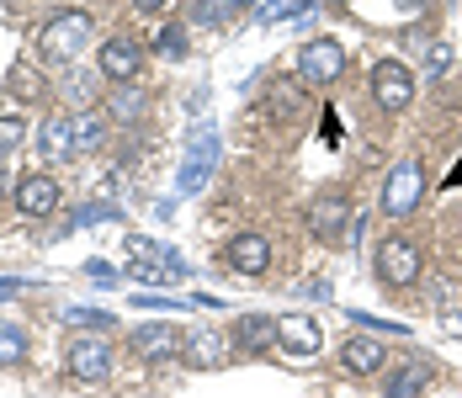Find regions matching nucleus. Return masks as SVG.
Masks as SVG:
<instances>
[{
    "label": "nucleus",
    "mask_w": 462,
    "mask_h": 398,
    "mask_svg": "<svg viewBox=\"0 0 462 398\" xmlns=\"http://www.w3.org/2000/svg\"><path fill=\"white\" fill-rule=\"evenodd\" d=\"M16 287H22L16 276H0V303H5V298H16Z\"/></svg>",
    "instance_id": "obj_30"
},
{
    "label": "nucleus",
    "mask_w": 462,
    "mask_h": 398,
    "mask_svg": "<svg viewBox=\"0 0 462 398\" xmlns=\"http://www.w3.org/2000/svg\"><path fill=\"white\" fill-rule=\"evenodd\" d=\"M134 351L143 361H171V356H181V329H171V324H143L134 329Z\"/></svg>",
    "instance_id": "obj_10"
},
{
    "label": "nucleus",
    "mask_w": 462,
    "mask_h": 398,
    "mask_svg": "<svg viewBox=\"0 0 462 398\" xmlns=\"http://www.w3.org/2000/svg\"><path fill=\"white\" fill-rule=\"evenodd\" d=\"M229 265L245 271V276H261L272 265V245L261 234H239V239H229Z\"/></svg>",
    "instance_id": "obj_12"
},
{
    "label": "nucleus",
    "mask_w": 462,
    "mask_h": 398,
    "mask_svg": "<svg viewBox=\"0 0 462 398\" xmlns=\"http://www.w3.org/2000/svg\"><path fill=\"white\" fill-rule=\"evenodd\" d=\"M372 101L383 106V112H404L410 101H415V75L404 69V64H372Z\"/></svg>",
    "instance_id": "obj_4"
},
{
    "label": "nucleus",
    "mask_w": 462,
    "mask_h": 398,
    "mask_svg": "<svg viewBox=\"0 0 462 398\" xmlns=\"http://www.w3.org/2000/svg\"><path fill=\"white\" fill-rule=\"evenodd\" d=\"M340 361H346V372H377L383 366V346L377 340H346Z\"/></svg>",
    "instance_id": "obj_18"
},
{
    "label": "nucleus",
    "mask_w": 462,
    "mask_h": 398,
    "mask_svg": "<svg viewBox=\"0 0 462 398\" xmlns=\"http://www.w3.org/2000/svg\"><path fill=\"white\" fill-rule=\"evenodd\" d=\"M22 361H27V329L0 324V366H22Z\"/></svg>",
    "instance_id": "obj_19"
},
{
    "label": "nucleus",
    "mask_w": 462,
    "mask_h": 398,
    "mask_svg": "<svg viewBox=\"0 0 462 398\" xmlns=\"http://www.w3.org/2000/svg\"><path fill=\"white\" fill-rule=\"evenodd\" d=\"M224 11H229L224 0H197V5H191V16H197V22H218Z\"/></svg>",
    "instance_id": "obj_27"
},
{
    "label": "nucleus",
    "mask_w": 462,
    "mask_h": 398,
    "mask_svg": "<svg viewBox=\"0 0 462 398\" xmlns=\"http://www.w3.org/2000/svg\"><path fill=\"white\" fill-rule=\"evenodd\" d=\"M272 340H277V319H266V313H245L234 324V346L239 351H266Z\"/></svg>",
    "instance_id": "obj_13"
},
{
    "label": "nucleus",
    "mask_w": 462,
    "mask_h": 398,
    "mask_svg": "<svg viewBox=\"0 0 462 398\" xmlns=\"http://www.w3.org/2000/svg\"><path fill=\"white\" fill-rule=\"evenodd\" d=\"M101 133H106L101 112H86V117L75 123V149H96V143H101Z\"/></svg>",
    "instance_id": "obj_21"
},
{
    "label": "nucleus",
    "mask_w": 462,
    "mask_h": 398,
    "mask_svg": "<svg viewBox=\"0 0 462 398\" xmlns=\"http://www.w3.org/2000/svg\"><path fill=\"white\" fill-rule=\"evenodd\" d=\"M134 5H139L143 16H154V11H165V5H171V0H134Z\"/></svg>",
    "instance_id": "obj_31"
},
{
    "label": "nucleus",
    "mask_w": 462,
    "mask_h": 398,
    "mask_svg": "<svg viewBox=\"0 0 462 398\" xmlns=\"http://www.w3.org/2000/svg\"><path fill=\"white\" fill-rule=\"evenodd\" d=\"M69 372H75L80 383H101V377L112 372V351H106L101 340H75V346H69Z\"/></svg>",
    "instance_id": "obj_11"
},
{
    "label": "nucleus",
    "mask_w": 462,
    "mask_h": 398,
    "mask_svg": "<svg viewBox=\"0 0 462 398\" xmlns=\"http://www.w3.org/2000/svg\"><path fill=\"white\" fill-rule=\"evenodd\" d=\"M96 64H101V75H106V80L134 86L143 53H139V43H128V38H106V43H101V53H96Z\"/></svg>",
    "instance_id": "obj_8"
},
{
    "label": "nucleus",
    "mask_w": 462,
    "mask_h": 398,
    "mask_svg": "<svg viewBox=\"0 0 462 398\" xmlns=\"http://www.w3.org/2000/svg\"><path fill=\"white\" fill-rule=\"evenodd\" d=\"M64 319L69 324H91V329H112V313H96V309H69Z\"/></svg>",
    "instance_id": "obj_25"
},
{
    "label": "nucleus",
    "mask_w": 462,
    "mask_h": 398,
    "mask_svg": "<svg viewBox=\"0 0 462 398\" xmlns=\"http://www.w3.org/2000/svg\"><path fill=\"white\" fill-rule=\"evenodd\" d=\"M86 276H96V282H117V265H106V261H86Z\"/></svg>",
    "instance_id": "obj_29"
},
{
    "label": "nucleus",
    "mask_w": 462,
    "mask_h": 398,
    "mask_svg": "<svg viewBox=\"0 0 462 398\" xmlns=\"http://www.w3.org/2000/svg\"><path fill=\"white\" fill-rule=\"evenodd\" d=\"M277 346L287 356H319L324 329L309 319V313H287V319H277Z\"/></svg>",
    "instance_id": "obj_7"
},
{
    "label": "nucleus",
    "mask_w": 462,
    "mask_h": 398,
    "mask_svg": "<svg viewBox=\"0 0 462 398\" xmlns=\"http://www.w3.org/2000/svg\"><path fill=\"white\" fill-rule=\"evenodd\" d=\"M447 69H452V48L430 43V48H425V75H447Z\"/></svg>",
    "instance_id": "obj_23"
},
{
    "label": "nucleus",
    "mask_w": 462,
    "mask_h": 398,
    "mask_svg": "<svg viewBox=\"0 0 462 398\" xmlns=\"http://www.w3.org/2000/svg\"><path fill=\"white\" fill-rule=\"evenodd\" d=\"M420 388H425V366H399L393 372V383H388V398H420Z\"/></svg>",
    "instance_id": "obj_20"
},
{
    "label": "nucleus",
    "mask_w": 462,
    "mask_h": 398,
    "mask_svg": "<svg viewBox=\"0 0 462 398\" xmlns=\"http://www.w3.org/2000/svg\"><path fill=\"white\" fill-rule=\"evenodd\" d=\"M22 138H27V123H22V117H0V154L16 149Z\"/></svg>",
    "instance_id": "obj_24"
},
{
    "label": "nucleus",
    "mask_w": 462,
    "mask_h": 398,
    "mask_svg": "<svg viewBox=\"0 0 462 398\" xmlns=\"http://www.w3.org/2000/svg\"><path fill=\"white\" fill-rule=\"evenodd\" d=\"M377 276H383L388 287H410L420 276V245L415 239H404V234L383 239V245H377Z\"/></svg>",
    "instance_id": "obj_3"
},
{
    "label": "nucleus",
    "mask_w": 462,
    "mask_h": 398,
    "mask_svg": "<svg viewBox=\"0 0 462 398\" xmlns=\"http://www.w3.org/2000/svg\"><path fill=\"white\" fill-rule=\"evenodd\" d=\"M420 197H425V171H420V160H399V165L388 171V186H383V213L404 218V213L420 208Z\"/></svg>",
    "instance_id": "obj_2"
},
{
    "label": "nucleus",
    "mask_w": 462,
    "mask_h": 398,
    "mask_svg": "<svg viewBox=\"0 0 462 398\" xmlns=\"http://www.w3.org/2000/svg\"><path fill=\"white\" fill-rule=\"evenodd\" d=\"M298 106H303V86L298 80H272L266 86V117L287 123V117H298Z\"/></svg>",
    "instance_id": "obj_16"
},
{
    "label": "nucleus",
    "mask_w": 462,
    "mask_h": 398,
    "mask_svg": "<svg viewBox=\"0 0 462 398\" xmlns=\"http://www.w3.org/2000/svg\"><path fill=\"white\" fill-rule=\"evenodd\" d=\"M154 53H160V59H181L186 53L181 27H160V32H154Z\"/></svg>",
    "instance_id": "obj_22"
},
{
    "label": "nucleus",
    "mask_w": 462,
    "mask_h": 398,
    "mask_svg": "<svg viewBox=\"0 0 462 398\" xmlns=\"http://www.w3.org/2000/svg\"><path fill=\"white\" fill-rule=\"evenodd\" d=\"M181 356L197 366V372H208V366H218V361H224V335H218V329H197V335L181 346Z\"/></svg>",
    "instance_id": "obj_14"
},
{
    "label": "nucleus",
    "mask_w": 462,
    "mask_h": 398,
    "mask_svg": "<svg viewBox=\"0 0 462 398\" xmlns=\"http://www.w3.org/2000/svg\"><path fill=\"white\" fill-rule=\"evenodd\" d=\"M139 106H143V96H139V90H117V101H112V112H117V117H134Z\"/></svg>",
    "instance_id": "obj_26"
},
{
    "label": "nucleus",
    "mask_w": 462,
    "mask_h": 398,
    "mask_svg": "<svg viewBox=\"0 0 462 398\" xmlns=\"http://www.w3.org/2000/svg\"><path fill=\"white\" fill-rule=\"evenodd\" d=\"M86 43H91V16H86V11L53 16V22L43 27V38H38V48H43L48 59H80Z\"/></svg>",
    "instance_id": "obj_1"
},
{
    "label": "nucleus",
    "mask_w": 462,
    "mask_h": 398,
    "mask_svg": "<svg viewBox=\"0 0 462 398\" xmlns=\"http://www.w3.org/2000/svg\"><path fill=\"white\" fill-rule=\"evenodd\" d=\"M38 149H43L48 160L75 154V123H69V117H48L43 128H38Z\"/></svg>",
    "instance_id": "obj_15"
},
{
    "label": "nucleus",
    "mask_w": 462,
    "mask_h": 398,
    "mask_svg": "<svg viewBox=\"0 0 462 398\" xmlns=\"http://www.w3.org/2000/svg\"><path fill=\"white\" fill-rule=\"evenodd\" d=\"M16 208L27 213V218H48L53 208H59V180L53 176H27L16 186Z\"/></svg>",
    "instance_id": "obj_9"
},
{
    "label": "nucleus",
    "mask_w": 462,
    "mask_h": 398,
    "mask_svg": "<svg viewBox=\"0 0 462 398\" xmlns=\"http://www.w3.org/2000/svg\"><path fill=\"white\" fill-rule=\"evenodd\" d=\"M213 160H218V133L213 128H191V154L181 160V191H202V180L213 176Z\"/></svg>",
    "instance_id": "obj_6"
},
{
    "label": "nucleus",
    "mask_w": 462,
    "mask_h": 398,
    "mask_svg": "<svg viewBox=\"0 0 462 398\" xmlns=\"http://www.w3.org/2000/svg\"><path fill=\"white\" fill-rule=\"evenodd\" d=\"M340 69H346V53H340L335 38H314V43H303V53H298V80H309V86L340 80Z\"/></svg>",
    "instance_id": "obj_5"
},
{
    "label": "nucleus",
    "mask_w": 462,
    "mask_h": 398,
    "mask_svg": "<svg viewBox=\"0 0 462 398\" xmlns=\"http://www.w3.org/2000/svg\"><path fill=\"white\" fill-rule=\"evenodd\" d=\"M309 228H314L319 239H335V234L346 228V202H340V197H319V202L309 208Z\"/></svg>",
    "instance_id": "obj_17"
},
{
    "label": "nucleus",
    "mask_w": 462,
    "mask_h": 398,
    "mask_svg": "<svg viewBox=\"0 0 462 398\" xmlns=\"http://www.w3.org/2000/svg\"><path fill=\"white\" fill-rule=\"evenodd\" d=\"M287 5H292V0H261V5H255V22H272V16L287 11Z\"/></svg>",
    "instance_id": "obj_28"
}]
</instances>
